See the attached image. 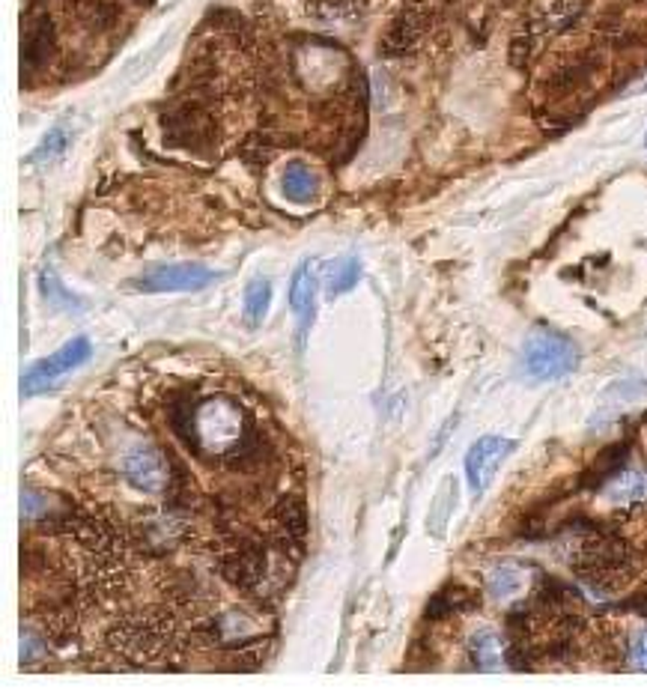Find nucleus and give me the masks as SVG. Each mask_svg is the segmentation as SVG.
<instances>
[{"instance_id": "1", "label": "nucleus", "mask_w": 647, "mask_h": 695, "mask_svg": "<svg viewBox=\"0 0 647 695\" xmlns=\"http://www.w3.org/2000/svg\"><path fill=\"white\" fill-rule=\"evenodd\" d=\"M254 427L248 424V418L233 400L215 397L206 400L203 406H194V436H192V451H215L230 456L236 447L245 442Z\"/></svg>"}, {"instance_id": "2", "label": "nucleus", "mask_w": 647, "mask_h": 695, "mask_svg": "<svg viewBox=\"0 0 647 695\" xmlns=\"http://www.w3.org/2000/svg\"><path fill=\"white\" fill-rule=\"evenodd\" d=\"M576 570L597 591H617L633 579V564L626 549L615 537H594L579 552Z\"/></svg>"}, {"instance_id": "3", "label": "nucleus", "mask_w": 647, "mask_h": 695, "mask_svg": "<svg viewBox=\"0 0 647 695\" xmlns=\"http://www.w3.org/2000/svg\"><path fill=\"white\" fill-rule=\"evenodd\" d=\"M522 356H526L528 376L544 379V383L573 374V370L579 367V349H576V344L567 335H561V331H552V329L531 331L528 340H526V349H522Z\"/></svg>"}, {"instance_id": "4", "label": "nucleus", "mask_w": 647, "mask_h": 695, "mask_svg": "<svg viewBox=\"0 0 647 695\" xmlns=\"http://www.w3.org/2000/svg\"><path fill=\"white\" fill-rule=\"evenodd\" d=\"M90 358V340L87 338H75L66 347H60L57 352H51L49 358H42L40 365H33L27 374L22 376V394H42L49 388L57 385V379H63L66 374L78 370L84 361Z\"/></svg>"}, {"instance_id": "5", "label": "nucleus", "mask_w": 647, "mask_h": 695, "mask_svg": "<svg viewBox=\"0 0 647 695\" xmlns=\"http://www.w3.org/2000/svg\"><path fill=\"white\" fill-rule=\"evenodd\" d=\"M221 278V272L209 269L200 263H167L152 266V269L138 281L140 293H194Z\"/></svg>"}, {"instance_id": "6", "label": "nucleus", "mask_w": 647, "mask_h": 695, "mask_svg": "<svg viewBox=\"0 0 647 695\" xmlns=\"http://www.w3.org/2000/svg\"><path fill=\"white\" fill-rule=\"evenodd\" d=\"M513 447H517V442L504 439V436H483V439L469 447V454H465V478H469L472 492H483L490 487L504 460L513 454Z\"/></svg>"}, {"instance_id": "7", "label": "nucleus", "mask_w": 647, "mask_h": 695, "mask_svg": "<svg viewBox=\"0 0 647 695\" xmlns=\"http://www.w3.org/2000/svg\"><path fill=\"white\" fill-rule=\"evenodd\" d=\"M122 474H126L129 483H135L138 490L161 492L167 487L170 469H167V460L156 447H135V451H129L126 460H122Z\"/></svg>"}, {"instance_id": "8", "label": "nucleus", "mask_w": 647, "mask_h": 695, "mask_svg": "<svg viewBox=\"0 0 647 695\" xmlns=\"http://www.w3.org/2000/svg\"><path fill=\"white\" fill-rule=\"evenodd\" d=\"M265 573H269V555L256 544L236 546L230 555L224 558V576L230 579L239 591H254V588L263 582Z\"/></svg>"}, {"instance_id": "9", "label": "nucleus", "mask_w": 647, "mask_h": 695, "mask_svg": "<svg viewBox=\"0 0 647 695\" xmlns=\"http://www.w3.org/2000/svg\"><path fill=\"white\" fill-rule=\"evenodd\" d=\"M317 290H319L317 266H313V260H308L299 266L290 284V304H292V313H296L299 338L308 335L313 326V317H317Z\"/></svg>"}, {"instance_id": "10", "label": "nucleus", "mask_w": 647, "mask_h": 695, "mask_svg": "<svg viewBox=\"0 0 647 695\" xmlns=\"http://www.w3.org/2000/svg\"><path fill=\"white\" fill-rule=\"evenodd\" d=\"M206 639L212 645H224V647L248 645L251 639H256V621L251 615H242V612L218 615V618H212V624L206 627Z\"/></svg>"}, {"instance_id": "11", "label": "nucleus", "mask_w": 647, "mask_h": 695, "mask_svg": "<svg viewBox=\"0 0 647 695\" xmlns=\"http://www.w3.org/2000/svg\"><path fill=\"white\" fill-rule=\"evenodd\" d=\"M281 185H283V194H287V200H292V203H310V200L319 194V176L313 174V167L301 165V161L287 165Z\"/></svg>"}, {"instance_id": "12", "label": "nucleus", "mask_w": 647, "mask_h": 695, "mask_svg": "<svg viewBox=\"0 0 647 695\" xmlns=\"http://www.w3.org/2000/svg\"><path fill=\"white\" fill-rule=\"evenodd\" d=\"M472 663L478 665L481 672H499L508 663V654H504V642L501 636H496L492 630H481L469 645Z\"/></svg>"}, {"instance_id": "13", "label": "nucleus", "mask_w": 647, "mask_h": 695, "mask_svg": "<svg viewBox=\"0 0 647 695\" xmlns=\"http://www.w3.org/2000/svg\"><path fill=\"white\" fill-rule=\"evenodd\" d=\"M606 499L608 501H617V504H633V501H642L647 496V474L639 469H626V472H617L615 478H608L606 483Z\"/></svg>"}, {"instance_id": "14", "label": "nucleus", "mask_w": 647, "mask_h": 695, "mask_svg": "<svg viewBox=\"0 0 647 695\" xmlns=\"http://www.w3.org/2000/svg\"><path fill=\"white\" fill-rule=\"evenodd\" d=\"M274 519H278L281 537L287 540V544L299 546L301 537H304V510H301V501H299V499H283L278 508H274Z\"/></svg>"}, {"instance_id": "15", "label": "nucleus", "mask_w": 647, "mask_h": 695, "mask_svg": "<svg viewBox=\"0 0 647 695\" xmlns=\"http://www.w3.org/2000/svg\"><path fill=\"white\" fill-rule=\"evenodd\" d=\"M522 585H526V576H522V570L513 567V564H501V567L490 570L487 573V591H490L492 600L517 597L522 591Z\"/></svg>"}, {"instance_id": "16", "label": "nucleus", "mask_w": 647, "mask_h": 695, "mask_svg": "<svg viewBox=\"0 0 647 695\" xmlns=\"http://www.w3.org/2000/svg\"><path fill=\"white\" fill-rule=\"evenodd\" d=\"M272 304V287L265 278H256L248 284V290H245V320H248V326H260V322L265 320V311H269Z\"/></svg>"}, {"instance_id": "17", "label": "nucleus", "mask_w": 647, "mask_h": 695, "mask_svg": "<svg viewBox=\"0 0 647 695\" xmlns=\"http://www.w3.org/2000/svg\"><path fill=\"white\" fill-rule=\"evenodd\" d=\"M361 278V263L355 257H346V260H337L328 269V296H344Z\"/></svg>"}, {"instance_id": "18", "label": "nucleus", "mask_w": 647, "mask_h": 695, "mask_svg": "<svg viewBox=\"0 0 647 695\" xmlns=\"http://www.w3.org/2000/svg\"><path fill=\"white\" fill-rule=\"evenodd\" d=\"M66 144H69V131H66L63 126H57V129H51L49 135L42 138V144L36 147L33 152H31V165H40V161H51V158H57L60 152L66 149Z\"/></svg>"}, {"instance_id": "19", "label": "nucleus", "mask_w": 647, "mask_h": 695, "mask_svg": "<svg viewBox=\"0 0 647 695\" xmlns=\"http://www.w3.org/2000/svg\"><path fill=\"white\" fill-rule=\"evenodd\" d=\"M630 665L647 672V630L633 636V642H630Z\"/></svg>"}]
</instances>
